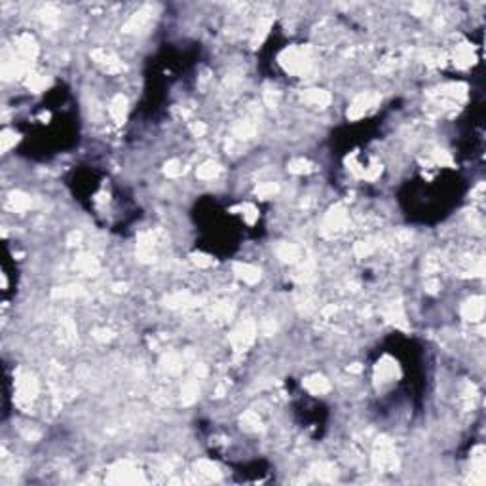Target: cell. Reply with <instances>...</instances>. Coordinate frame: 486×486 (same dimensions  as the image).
Instances as JSON below:
<instances>
[{
  "label": "cell",
  "instance_id": "cell-11",
  "mask_svg": "<svg viewBox=\"0 0 486 486\" xmlns=\"http://www.w3.org/2000/svg\"><path fill=\"white\" fill-rule=\"evenodd\" d=\"M277 255H279L281 260L294 262L296 258H298L300 251H298V247H294V245H291V243H283L279 249H277Z\"/></svg>",
  "mask_w": 486,
  "mask_h": 486
},
{
  "label": "cell",
  "instance_id": "cell-5",
  "mask_svg": "<svg viewBox=\"0 0 486 486\" xmlns=\"http://www.w3.org/2000/svg\"><path fill=\"white\" fill-rule=\"evenodd\" d=\"M15 44H17V50L23 53L25 57H34L36 55V42H34V38L31 36V34H21V36H17V40H15Z\"/></svg>",
  "mask_w": 486,
  "mask_h": 486
},
{
  "label": "cell",
  "instance_id": "cell-14",
  "mask_svg": "<svg viewBox=\"0 0 486 486\" xmlns=\"http://www.w3.org/2000/svg\"><path fill=\"white\" fill-rule=\"evenodd\" d=\"M289 171H291V173H296V175L310 173V171H312V163L308 162V160L298 158V160H293V162L289 163Z\"/></svg>",
  "mask_w": 486,
  "mask_h": 486
},
{
  "label": "cell",
  "instance_id": "cell-7",
  "mask_svg": "<svg viewBox=\"0 0 486 486\" xmlns=\"http://www.w3.org/2000/svg\"><path fill=\"white\" fill-rule=\"evenodd\" d=\"M236 274L245 283H256V281L260 279V272L255 266H251V264H236Z\"/></svg>",
  "mask_w": 486,
  "mask_h": 486
},
{
  "label": "cell",
  "instance_id": "cell-15",
  "mask_svg": "<svg viewBox=\"0 0 486 486\" xmlns=\"http://www.w3.org/2000/svg\"><path fill=\"white\" fill-rule=\"evenodd\" d=\"M275 192H277V184H275V182H264V184H260V186L256 188V196L262 198V200L272 198Z\"/></svg>",
  "mask_w": 486,
  "mask_h": 486
},
{
  "label": "cell",
  "instance_id": "cell-8",
  "mask_svg": "<svg viewBox=\"0 0 486 486\" xmlns=\"http://www.w3.org/2000/svg\"><path fill=\"white\" fill-rule=\"evenodd\" d=\"M125 113H127V101H125L124 95H116L110 103V114L116 122H122L125 118Z\"/></svg>",
  "mask_w": 486,
  "mask_h": 486
},
{
  "label": "cell",
  "instance_id": "cell-19",
  "mask_svg": "<svg viewBox=\"0 0 486 486\" xmlns=\"http://www.w3.org/2000/svg\"><path fill=\"white\" fill-rule=\"evenodd\" d=\"M192 133L196 135V137H201V135L205 133V125L201 124V122H198V124H192Z\"/></svg>",
  "mask_w": 486,
  "mask_h": 486
},
{
  "label": "cell",
  "instance_id": "cell-9",
  "mask_svg": "<svg viewBox=\"0 0 486 486\" xmlns=\"http://www.w3.org/2000/svg\"><path fill=\"white\" fill-rule=\"evenodd\" d=\"M304 99L308 101V103H312V105L325 106L330 103V95L327 94L325 89H308L304 94Z\"/></svg>",
  "mask_w": 486,
  "mask_h": 486
},
{
  "label": "cell",
  "instance_id": "cell-16",
  "mask_svg": "<svg viewBox=\"0 0 486 486\" xmlns=\"http://www.w3.org/2000/svg\"><path fill=\"white\" fill-rule=\"evenodd\" d=\"M15 141H17V135H15L13 131H10V129L2 131V137H0V143H2V150H4V152H8V150L12 148L13 144H15Z\"/></svg>",
  "mask_w": 486,
  "mask_h": 486
},
{
  "label": "cell",
  "instance_id": "cell-3",
  "mask_svg": "<svg viewBox=\"0 0 486 486\" xmlns=\"http://www.w3.org/2000/svg\"><path fill=\"white\" fill-rule=\"evenodd\" d=\"M372 105H374V97H370L368 94L359 95V97H357V99L351 103V106H349L348 118H351V120L361 118L363 114L368 110V106H372Z\"/></svg>",
  "mask_w": 486,
  "mask_h": 486
},
{
  "label": "cell",
  "instance_id": "cell-4",
  "mask_svg": "<svg viewBox=\"0 0 486 486\" xmlns=\"http://www.w3.org/2000/svg\"><path fill=\"white\" fill-rule=\"evenodd\" d=\"M484 300L482 296H477V298H471L468 304H463V315L469 321H480L482 313H484Z\"/></svg>",
  "mask_w": 486,
  "mask_h": 486
},
{
  "label": "cell",
  "instance_id": "cell-13",
  "mask_svg": "<svg viewBox=\"0 0 486 486\" xmlns=\"http://www.w3.org/2000/svg\"><path fill=\"white\" fill-rule=\"evenodd\" d=\"M10 205H12V209H15V211H25V209H29L31 207V200H29V196H25V194H12V198H10Z\"/></svg>",
  "mask_w": 486,
  "mask_h": 486
},
{
  "label": "cell",
  "instance_id": "cell-2",
  "mask_svg": "<svg viewBox=\"0 0 486 486\" xmlns=\"http://www.w3.org/2000/svg\"><path fill=\"white\" fill-rule=\"evenodd\" d=\"M38 393V384L36 380L32 378V376H29V374H25V376H21L17 382V397L21 403H29V401H32L34 397H36Z\"/></svg>",
  "mask_w": 486,
  "mask_h": 486
},
{
  "label": "cell",
  "instance_id": "cell-12",
  "mask_svg": "<svg viewBox=\"0 0 486 486\" xmlns=\"http://www.w3.org/2000/svg\"><path fill=\"white\" fill-rule=\"evenodd\" d=\"M218 171H220V167H218V163H215V162H205V163H201L200 167H198V177L200 179H215L218 175Z\"/></svg>",
  "mask_w": 486,
  "mask_h": 486
},
{
  "label": "cell",
  "instance_id": "cell-18",
  "mask_svg": "<svg viewBox=\"0 0 486 486\" xmlns=\"http://www.w3.org/2000/svg\"><path fill=\"white\" fill-rule=\"evenodd\" d=\"M194 262L198 264V266H203V268H207V266H213V258L207 255H194Z\"/></svg>",
  "mask_w": 486,
  "mask_h": 486
},
{
  "label": "cell",
  "instance_id": "cell-10",
  "mask_svg": "<svg viewBox=\"0 0 486 486\" xmlns=\"http://www.w3.org/2000/svg\"><path fill=\"white\" fill-rule=\"evenodd\" d=\"M148 15H150V10L148 8H144V10H141V12H137L133 17L125 23V31H137V29H141V27L146 23V19H148Z\"/></svg>",
  "mask_w": 486,
  "mask_h": 486
},
{
  "label": "cell",
  "instance_id": "cell-6",
  "mask_svg": "<svg viewBox=\"0 0 486 486\" xmlns=\"http://www.w3.org/2000/svg\"><path fill=\"white\" fill-rule=\"evenodd\" d=\"M304 386H306V389H308V391H312L313 395H321V393L329 391V389H330L327 378H325V376H319V374H317V376L308 378V380L304 382Z\"/></svg>",
  "mask_w": 486,
  "mask_h": 486
},
{
  "label": "cell",
  "instance_id": "cell-17",
  "mask_svg": "<svg viewBox=\"0 0 486 486\" xmlns=\"http://www.w3.org/2000/svg\"><path fill=\"white\" fill-rule=\"evenodd\" d=\"M165 173L169 175V177H177V175L182 173V167L181 163L177 162V160H171V162L165 163Z\"/></svg>",
  "mask_w": 486,
  "mask_h": 486
},
{
  "label": "cell",
  "instance_id": "cell-1",
  "mask_svg": "<svg viewBox=\"0 0 486 486\" xmlns=\"http://www.w3.org/2000/svg\"><path fill=\"white\" fill-rule=\"evenodd\" d=\"M253 340H255V325L251 323V321L241 323L232 332V344H234V348H236L237 351L247 349L251 344H253Z\"/></svg>",
  "mask_w": 486,
  "mask_h": 486
}]
</instances>
